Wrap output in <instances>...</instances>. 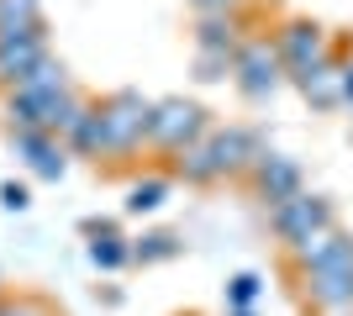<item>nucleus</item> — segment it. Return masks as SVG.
Instances as JSON below:
<instances>
[{
  "label": "nucleus",
  "mask_w": 353,
  "mask_h": 316,
  "mask_svg": "<svg viewBox=\"0 0 353 316\" xmlns=\"http://www.w3.org/2000/svg\"><path fill=\"white\" fill-rule=\"evenodd\" d=\"M295 264L306 274V295L322 311H348L353 306V238H343L338 227H327L311 242H301Z\"/></svg>",
  "instance_id": "2"
},
{
  "label": "nucleus",
  "mask_w": 353,
  "mask_h": 316,
  "mask_svg": "<svg viewBox=\"0 0 353 316\" xmlns=\"http://www.w3.org/2000/svg\"><path fill=\"white\" fill-rule=\"evenodd\" d=\"M264 153L253 143V132L243 127H211L195 148L179 153V174L185 185H216V180H232V174H248Z\"/></svg>",
  "instance_id": "3"
},
{
  "label": "nucleus",
  "mask_w": 353,
  "mask_h": 316,
  "mask_svg": "<svg viewBox=\"0 0 353 316\" xmlns=\"http://www.w3.org/2000/svg\"><path fill=\"white\" fill-rule=\"evenodd\" d=\"M274 48H280V63H285L290 79H306L311 69L327 63V32L316 27V21H285Z\"/></svg>",
  "instance_id": "9"
},
{
  "label": "nucleus",
  "mask_w": 353,
  "mask_h": 316,
  "mask_svg": "<svg viewBox=\"0 0 353 316\" xmlns=\"http://www.w3.org/2000/svg\"><path fill=\"white\" fill-rule=\"evenodd\" d=\"M0 206H6V211H27L32 206V190L21 180H6V185H0Z\"/></svg>",
  "instance_id": "22"
},
{
  "label": "nucleus",
  "mask_w": 353,
  "mask_h": 316,
  "mask_svg": "<svg viewBox=\"0 0 353 316\" xmlns=\"http://www.w3.org/2000/svg\"><path fill=\"white\" fill-rule=\"evenodd\" d=\"M6 137H11V153L27 164L32 180H48V185L63 180V169H69V158H74V153L63 148V137L32 132V127H6Z\"/></svg>",
  "instance_id": "8"
},
{
  "label": "nucleus",
  "mask_w": 353,
  "mask_h": 316,
  "mask_svg": "<svg viewBox=\"0 0 353 316\" xmlns=\"http://www.w3.org/2000/svg\"><path fill=\"white\" fill-rule=\"evenodd\" d=\"M232 74V59H211V53H195V79H227Z\"/></svg>",
  "instance_id": "21"
},
{
  "label": "nucleus",
  "mask_w": 353,
  "mask_h": 316,
  "mask_svg": "<svg viewBox=\"0 0 353 316\" xmlns=\"http://www.w3.org/2000/svg\"><path fill=\"white\" fill-rule=\"evenodd\" d=\"M237 48H243V37H237V16H201L195 21V53H211V59H237Z\"/></svg>",
  "instance_id": "13"
},
{
  "label": "nucleus",
  "mask_w": 353,
  "mask_h": 316,
  "mask_svg": "<svg viewBox=\"0 0 353 316\" xmlns=\"http://www.w3.org/2000/svg\"><path fill=\"white\" fill-rule=\"evenodd\" d=\"M169 200V180H159V174H148V180H137V185H127V216H153V211Z\"/></svg>",
  "instance_id": "17"
},
{
  "label": "nucleus",
  "mask_w": 353,
  "mask_h": 316,
  "mask_svg": "<svg viewBox=\"0 0 353 316\" xmlns=\"http://www.w3.org/2000/svg\"><path fill=\"white\" fill-rule=\"evenodd\" d=\"M32 32H48L43 0H0V43L6 37H32Z\"/></svg>",
  "instance_id": "15"
},
{
  "label": "nucleus",
  "mask_w": 353,
  "mask_h": 316,
  "mask_svg": "<svg viewBox=\"0 0 353 316\" xmlns=\"http://www.w3.org/2000/svg\"><path fill=\"white\" fill-rule=\"evenodd\" d=\"M206 132H211V121H206V105H201V101H185V95H163V101H153L148 148L174 153V158H179V153L195 148Z\"/></svg>",
  "instance_id": "5"
},
{
  "label": "nucleus",
  "mask_w": 353,
  "mask_h": 316,
  "mask_svg": "<svg viewBox=\"0 0 353 316\" xmlns=\"http://www.w3.org/2000/svg\"><path fill=\"white\" fill-rule=\"evenodd\" d=\"M53 48H48V32H32V37H6L0 43V90H16L21 79L48 59Z\"/></svg>",
  "instance_id": "11"
},
{
  "label": "nucleus",
  "mask_w": 353,
  "mask_h": 316,
  "mask_svg": "<svg viewBox=\"0 0 353 316\" xmlns=\"http://www.w3.org/2000/svg\"><path fill=\"white\" fill-rule=\"evenodd\" d=\"M259 274H232V285H227V306H232V311H248L253 301H259Z\"/></svg>",
  "instance_id": "19"
},
{
  "label": "nucleus",
  "mask_w": 353,
  "mask_h": 316,
  "mask_svg": "<svg viewBox=\"0 0 353 316\" xmlns=\"http://www.w3.org/2000/svg\"><path fill=\"white\" fill-rule=\"evenodd\" d=\"M85 105L90 101L69 85V69L59 63V53H48L16 90H6V127H32V132L63 137L85 116Z\"/></svg>",
  "instance_id": "1"
},
{
  "label": "nucleus",
  "mask_w": 353,
  "mask_h": 316,
  "mask_svg": "<svg viewBox=\"0 0 353 316\" xmlns=\"http://www.w3.org/2000/svg\"><path fill=\"white\" fill-rule=\"evenodd\" d=\"M343 101L353 105V63H343Z\"/></svg>",
  "instance_id": "24"
},
{
  "label": "nucleus",
  "mask_w": 353,
  "mask_h": 316,
  "mask_svg": "<svg viewBox=\"0 0 353 316\" xmlns=\"http://www.w3.org/2000/svg\"><path fill=\"white\" fill-rule=\"evenodd\" d=\"M295 85H301V95H306L311 105H338L343 101V69L338 63H322V69H311L306 79H295Z\"/></svg>",
  "instance_id": "16"
},
{
  "label": "nucleus",
  "mask_w": 353,
  "mask_h": 316,
  "mask_svg": "<svg viewBox=\"0 0 353 316\" xmlns=\"http://www.w3.org/2000/svg\"><path fill=\"white\" fill-rule=\"evenodd\" d=\"M253 190L264 206H280V200L301 196V164L285 158V153H264L259 164H253Z\"/></svg>",
  "instance_id": "10"
},
{
  "label": "nucleus",
  "mask_w": 353,
  "mask_h": 316,
  "mask_svg": "<svg viewBox=\"0 0 353 316\" xmlns=\"http://www.w3.org/2000/svg\"><path fill=\"white\" fill-rule=\"evenodd\" d=\"M0 316H53V306L37 295H0Z\"/></svg>",
  "instance_id": "20"
},
{
  "label": "nucleus",
  "mask_w": 353,
  "mask_h": 316,
  "mask_svg": "<svg viewBox=\"0 0 353 316\" xmlns=\"http://www.w3.org/2000/svg\"><path fill=\"white\" fill-rule=\"evenodd\" d=\"M232 79H237V90L248 95V101H269V95L280 90V79H285L280 48L269 43V37H248V43L237 48V59H232Z\"/></svg>",
  "instance_id": "6"
},
{
  "label": "nucleus",
  "mask_w": 353,
  "mask_h": 316,
  "mask_svg": "<svg viewBox=\"0 0 353 316\" xmlns=\"http://www.w3.org/2000/svg\"><path fill=\"white\" fill-rule=\"evenodd\" d=\"M269 222H274V232H280V242L290 248V253L301 248V242H311L316 232L338 227V222H332V206H327L322 196H306V190H301V196H290V200H280Z\"/></svg>",
  "instance_id": "7"
},
{
  "label": "nucleus",
  "mask_w": 353,
  "mask_h": 316,
  "mask_svg": "<svg viewBox=\"0 0 353 316\" xmlns=\"http://www.w3.org/2000/svg\"><path fill=\"white\" fill-rule=\"evenodd\" d=\"M85 238H90L85 258H90L101 274H117V269H127V264H132V242L121 238L111 222H90V227H85Z\"/></svg>",
  "instance_id": "12"
},
{
  "label": "nucleus",
  "mask_w": 353,
  "mask_h": 316,
  "mask_svg": "<svg viewBox=\"0 0 353 316\" xmlns=\"http://www.w3.org/2000/svg\"><path fill=\"white\" fill-rule=\"evenodd\" d=\"M105 127V148L111 158H132L137 148L148 143V127H153V101L143 90H111L105 101H95Z\"/></svg>",
  "instance_id": "4"
},
{
  "label": "nucleus",
  "mask_w": 353,
  "mask_h": 316,
  "mask_svg": "<svg viewBox=\"0 0 353 316\" xmlns=\"http://www.w3.org/2000/svg\"><path fill=\"white\" fill-rule=\"evenodd\" d=\"M190 6H195L201 16H227V11H237L243 0H190Z\"/></svg>",
  "instance_id": "23"
},
{
  "label": "nucleus",
  "mask_w": 353,
  "mask_h": 316,
  "mask_svg": "<svg viewBox=\"0 0 353 316\" xmlns=\"http://www.w3.org/2000/svg\"><path fill=\"white\" fill-rule=\"evenodd\" d=\"M174 253H179L174 232H143V238H132V264H169Z\"/></svg>",
  "instance_id": "18"
},
{
  "label": "nucleus",
  "mask_w": 353,
  "mask_h": 316,
  "mask_svg": "<svg viewBox=\"0 0 353 316\" xmlns=\"http://www.w3.org/2000/svg\"><path fill=\"white\" fill-rule=\"evenodd\" d=\"M232 316H253V311H232Z\"/></svg>",
  "instance_id": "25"
},
{
  "label": "nucleus",
  "mask_w": 353,
  "mask_h": 316,
  "mask_svg": "<svg viewBox=\"0 0 353 316\" xmlns=\"http://www.w3.org/2000/svg\"><path fill=\"white\" fill-rule=\"evenodd\" d=\"M63 148L74 153V158H111V148H105V127H101V111H95V101L85 105V116L74 121L69 132H63Z\"/></svg>",
  "instance_id": "14"
}]
</instances>
